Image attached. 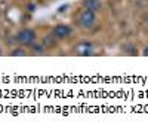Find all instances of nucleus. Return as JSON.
Segmentation results:
<instances>
[{
  "mask_svg": "<svg viewBox=\"0 0 148 131\" xmlns=\"http://www.w3.org/2000/svg\"><path fill=\"white\" fill-rule=\"evenodd\" d=\"M77 24H79V27L83 28V30L93 28L96 26V12L83 8V10L80 12L79 17H77Z\"/></svg>",
  "mask_w": 148,
  "mask_h": 131,
  "instance_id": "1",
  "label": "nucleus"
},
{
  "mask_svg": "<svg viewBox=\"0 0 148 131\" xmlns=\"http://www.w3.org/2000/svg\"><path fill=\"white\" fill-rule=\"evenodd\" d=\"M16 42L19 43V45H22V46H33L34 43H36V40H37V34H36V31L33 30V28H22V30H19L18 31V34H16Z\"/></svg>",
  "mask_w": 148,
  "mask_h": 131,
  "instance_id": "2",
  "label": "nucleus"
},
{
  "mask_svg": "<svg viewBox=\"0 0 148 131\" xmlns=\"http://www.w3.org/2000/svg\"><path fill=\"white\" fill-rule=\"evenodd\" d=\"M71 33H73V27L68 26V24H56L52 28V36L56 40H64V39L70 37Z\"/></svg>",
  "mask_w": 148,
  "mask_h": 131,
  "instance_id": "3",
  "label": "nucleus"
},
{
  "mask_svg": "<svg viewBox=\"0 0 148 131\" xmlns=\"http://www.w3.org/2000/svg\"><path fill=\"white\" fill-rule=\"evenodd\" d=\"M76 54L80 55V57H88V55H92L93 54V45L90 42H80L76 45Z\"/></svg>",
  "mask_w": 148,
  "mask_h": 131,
  "instance_id": "4",
  "label": "nucleus"
},
{
  "mask_svg": "<svg viewBox=\"0 0 148 131\" xmlns=\"http://www.w3.org/2000/svg\"><path fill=\"white\" fill-rule=\"evenodd\" d=\"M83 8L93 10V12H98L102 8V3H101V0H83Z\"/></svg>",
  "mask_w": 148,
  "mask_h": 131,
  "instance_id": "5",
  "label": "nucleus"
},
{
  "mask_svg": "<svg viewBox=\"0 0 148 131\" xmlns=\"http://www.w3.org/2000/svg\"><path fill=\"white\" fill-rule=\"evenodd\" d=\"M27 55V51L22 48V45L19 48H15L14 51H10V57H25Z\"/></svg>",
  "mask_w": 148,
  "mask_h": 131,
  "instance_id": "6",
  "label": "nucleus"
},
{
  "mask_svg": "<svg viewBox=\"0 0 148 131\" xmlns=\"http://www.w3.org/2000/svg\"><path fill=\"white\" fill-rule=\"evenodd\" d=\"M31 49H33L36 54H40V52H43V46H40V45H36V43H34V45L31 46Z\"/></svg>",
  "mask_w": 148,
  "mask_h": 131,
  "instance_id": "7",
  "label": "nucleus"
},
{
  "mask_svg": "<svg viewBox=\"0 0 148 131\" xmlns=\"http://www.w3.org/2000/svg\"><path fill=\"white\" fill-rule=\"evenodd\" d=\"M142 55H144V57H148V46H145V48H144V51H142Z\"/></svg>",
  "mask_w": 148,
  "mask_h": 131,
  "instance_id": "8",
  "label": "nucleus"
},
{
  "mask_svg": "<svg viewBox=\"0 0 148 131\" xmlns=\"http://www.w3.org/2000/svg\"><path fill=\"white\" fill-rule=\"evenodd\" d=\"M0 55H2V48H0Z\"/></svg>",
  "mask_w": 148,
  "mask_h": 131,
  "instance_id": "9",
  "label": "nucleus"
}]
</instances>
